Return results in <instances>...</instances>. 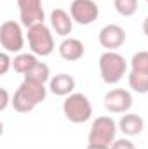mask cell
Here are the masks:
<instances>
[{
	"label": "cell",
	"instance_id": "obj_4",
	"mask_svg": "<svg viewBox=\"0 0 148 149\" xmlns=\"http://www.w3.org/2000/svg\"><path fill=\"white\" fill-rule=\"evenodd\" d=\"M63 111L72 123H85L92 116V106L84 94H72L63 102Z\"/></svg>",
	"mask_w": 148,
	"mask_h": 149
},
{
	"label": "cell",
	"instance_id": "obj_22",
	"mask_svg": "<svg viewBox=\"0 0 148 149\" xmlns=\"http://www.w3.org/2000/svg\"><path fill=\"white\" fill-rule=\"evenodd\" d=\"M9 104V92L5 88H0V111H4Z\"/></svg>",
	"mask_w": 148,
	"mask_h": 149
},
{
	"label": "cell",
	"instance_id": "obj_3",
	"mask_svg": "<svg viewBox=\"0 0 148 149\" xmlns=\"http://www.w3.org/2000/svg\"><path fill=\"white\" fill-rule=\"evenodd\" d=\"M125 61L120 54L108 50L99 57V71L101 78L105 83H117L122 80V76L125 74Z\"/></svg>",
	"mask_w": 148,
	"mask_h": 149
},
{
	"label": "cell",
	"instance_id": "obj_23",
	"mask_svg": "<svg viewBox=\"0 0 148 149\" xmlns=\"http://www.w3.org/2000/svg\"><path fill=\"white\" fill-rule=\"evenodd\" d=\"M143 31H145V35L148 37V17L145 19V23H143Z\"/></svg>",
	"mask_w": 148,
	"mask_h": 149
},
{
	"label": "cell",
	"instance_id": "obj_5",
	"mask_svg": "<svg viewBox=\"0 0 148 149\" xmlns=\"http://www.w3.org/2000/svg\"><path fill=\"white\" fill-rule=\"evenodd\" d=\"M28 43L30 49L38 56H49L54 50L52 35L44 23H37L32 28H28Z\"/></svg>",
	"mask_w": 148,
	"mask_h": 149
},
{
	"label": "cell",
	"instance_id": "obj_12",
	"mask_svg": "<svg viewBox=\"0 0 148 149\" xmlns=\"http://www.w3.org/2000/svg\"><path fill=\"white\" fill-rule=\"evenodd\" d=\"M59 54L65 61H78L84 56V43L77 38H68L59 45Z\"/></svg>",
	"mask_w": 148,
	"mask_h": 149
},
{
	"label": "cell",
	"instance_id": "obj_15",
	"mask_svg": "<svg viewBox=\"0 0 148 149\" xmlns=\"http://www.w3.org/2000/svg\"><path fill=\"white\" fill-rule=\"evenodd\" d=\"M129 85L138 94H148V73L132 70L129 74Z\"/></svg>",
	"mask_w": 148,
	"mask_h": 149
},
{
	"label": "cell",
	"instance_id": "obj_14",
	"mask_svg": "<svg viewBox=\"0 0 148 149\" xmlns=\"http://www.w3.org/2000/svg\"><path fill=\"white\" fill-rule=\"evenodd\" d=\"M118 125H120V130L125 135H138L143 130V120L138 114H125V116H122Z\"/></svg>",
	"mask_w": 148,
	"mask_h": 149
},
{
	"label": "cell",
	"instance_id": "obj_19",
	"mask_svg": "<svg viewBox=\"0 0 148 149\" xmlns=\"http://www.w3.org/2000/svg\"><path fill=\"white\" fill-rule=\"evenodd\" d=\"M131 64H132V70L148 73V52H138V54H134Z\"/></svg>",
	"mask_w": 148,
	"mask_h": 149
},
{
	"label": "cell",
	"instance_id": "obj_20",
	"mask_svg": "<svg viewBox=\"0 0 148 149\" xmlns=\"http://www.w3.org/2000/svg\"><path fill=\"white\" fill-rule=\"evenodd\" d=\"M9 66H11V59H9V56H7V52H2V54H0V74L7 73Z\"/></svg>",
	"mask_w": 148,
	"mask_h": 149
},
{
	"label": "cell",
	"instance_id": "obj_13",
	"mask_svg": "<svg viewBox=\"0 0 148 149\" xmlns=\"http://www.w3.org/2000/svg\"><path fill=\"white\" fill-rule=\"evenodd\" d=\"M75 88V80L73 76L66 73L56 74L52 80H51V92L56 94V95H70Z\"/></svg>",
	"mask_w": 148,
	"mask_h": 149
},
{
	"label": "cell",
	"instance_id": "obj_8",
	"mask_svg": "<svg viewBox=\"0 0 148 149\" xmlns=\"http://www.w3.org/2000/svg\"><path fill=\"white\" fill-rule=\"evenodd\" d=\"M21 23L26 28H32L37 23H44V9L42 0H18Z\"/></svg>",
	"mask_w": 148,
	"mask_h": 149
},
{
	"label": "cell",
	"instance_id": "obj_17",
	"mask_svg": "<svg viewBox=\"0 0 148 149\" xmlns=\"http://www.w3.org/2000/svg\"><path fill=\"white\" fill-rule=\"evenodd\" d=\"M25 78H30V80H35L40 83H45L49 80V66L44 64V63H37L28 73L25 74Z\"/></svg>",
	"mask_w": 148,
	"mask_h": 149
},
{
	"label": "cell",
	"instance_id": "obj_24",
	"mask_svg": "<svg viewBox=\"0 0 148 149\" xmlns=\"http://www.w3.org/2000/svg\"><path fill=\"white\" fill-rule=\"evenodd\" d=\"M147 2H148V0H147Z\"/></svg>",
	"mask_w": 148,
	"mask_h": 149
},
{
	"label": "cell",
	"instance_id": "obj_2",
	"mask_svg": "<svg viewBox=\"0 0 148 149\" xmlns=\"http://www.w3.org/2000/svg\"><path fill=\"white\" fill-rule=\"evenodd\" d=\"M115 121L108 116H101L94 120L91 132H89V148L91 149H106L111 148V142L115 139Z\"/></svg>",
	"mask_w": 148,
	"mask_h": 149
},
{
	"label": "cell",
	"instance_id": "obj_7",
	"mask_svg": "<svg viewBox=\"0 0 148 149\" xmlns=\"http://www.w3.org/2000/svg\"><path fill=\"white\" fill-rule=\"evenodd\" d=\"M70 12L73 21L78 24H91L98 19L99 9L92 0H73L70 5Z\"/></svg>",
	"mask_w": 148,
	"mask_h": 149
},
{
	"label": "cell",
	"instance_id": "obj_16",
	"mask_svg": "<svg viewBox=\"0 0 148 149\" xmlns=\"http://www.w3.org/2000/svg\"><path fill=\"white\" fill-rule=\"evenodd\" d=\"M37 63L38 61L35 59V56H32V54H19L18 57H14L12 66H14V71H16V73L26 74Z\"/></svg>",
	"mask_w": 148,
	"mask_h": 149
},
{
	"label": "cell",
	"instance_id": "obj_18",
	"mask_svg": "<svg viewBox=\"0 0 148 149\" xmlns=\"http://www.w3.org/2000/svg\"><path fill=\"white\" fill-rule=\"evenodd\" d=\"M115 9L120 16L129 17L138 10V0H115Z\"/></svg>",
	"mask_w": 148,
	"mask_h": 149
},
{
	"label": "cell",
	"instance_id": "obj_21",
	"mask_svg": "<svg viewBox=\"0 0 148 149\" xmlns=\"http://www.w3.org/2000/svg\"><path fill=\"white\" fill-rule=\"evenodd\" d=\"M111 149H134V144L122 139V141H117L115 144H111Z\"/></svg>",
	"mask_w": 148,
	"mask_h": 149
},
{
	"label": "cell",
	"instance_id": "obj_10",
	"mask_svg": "<svg viewBox=\"0 0 148 149\" xmlns=\"http://www.w3.org/2000/svg\"><path fill=\"white\" fill-rule=\"evenodd\" d=\"M125 42V31L118 24H108L99 31V43L106 50H115Z\"/></svg>",
	"mask_w": 148,
	"mask_h": 149
},
{
	"label": "cell",
	"instance_id": "obj_6",
	"mask_svg": "<svg viewBox=\"0 0 148 149\" xmlns=\"http://www.w3.org/2000/svg\"><path fill=\"white\" fill-rule=\"evenodd\" d=\"M0 45L7 52H19L25 45L21 26L16 21H4L0 26Z\"/></svg>",
	"mask_w": 148,
	"mask_h": 149
},
{
	"label": "cell",
	"instance_id": "obj_11",
	"mask_svg": "<svg viewBox=\"0 0 148 149\" xmlns=\"http://www.w3.org/2000/svg\"><path fill=\"white\" fill-rule=\"evenodd\" d=\"M72 19L73 17H70L66 14V10H63V9H56L51 14V24H52L54 31L58 35H61V37H66V35L72 33V28H73V21Z\"/></svg>",
	"mask_w": 148,
	"mask_h": 149
},
{
	"label": "cell",
	"instance_id": "obj_9",
	"mask_svg": "<svg viewBox=\"0 0 148 149\" xmlns=\"http://www.w3.org/2000/svg\"><path fill=\"white\" fill-rule=\"evenodd\" d=\"M132 106V97L127 90L115 88L105 95V108L111 113H125Z\"/></svg>",
	"mask_w": 148,
	"mask_h": 149
},
{
	"label": "cell",
	"instance_id": "obj_1",
	"mask_svg": "<svg viewBox=\"0 0 148 149\" xmlns=\"http://www.w3.org/2000/svg\"><path fill=\"white\" fill-rule=\"evenodd\" d=\"M45 95L47 92H45L44 83L25 78L12 97V108L18 113H30L35 109L37 104H40L45 99Z\"/></svg>",
	"mask_w": 148,
	"mask_h": 149
}]
</instances>
